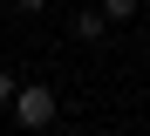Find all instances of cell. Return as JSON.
I'll return each instance as SVG.
<instances>
[{
    "label": "cell",
    "instance_id": "cell-4",
    "mask_svg": "<svg viewBox=\"0 0 150 136\" xmlns=\"http://www.w3.org/2000/svg\"><path fill=\"white\" fill-rule=\"evenodd\" d=\"M14 89H21V82H14L7 68H0V109H7V102H14Z\"/></svg>",
    "mask_w": 150,
    "mask_h": 136
},
{
    "label": "cell",
    "instance_id": "cell-2",
    "mask_svg": "<svg viewBox=\"0 0 150 136\" xmlns=\"http://www.w3.org/2000/svg\"><path fill=\"white\" fill-rule=\"evenodd\" d=\"M75 34H82V41H103V34H109V20L96 14V0H82V7H75Z\"/></svg>",
    "mask_w": 150,
    "mask_h": 136
},
{
    "label": "cell",
    "instance_id": "cell-1",
    "mask_svg": "<svg viewBox=\"0 0 150 136\" xmlns=\"http://www.w3.org/2000/svg\"><path fill=\"white\" fill-rule=\"evenodd\" d=\"M7 116L34 136V129H48V123L62 116V95L48 89V82H21V89H14V102H7Z\"/></svg>",
    "mask_w": 150,
    "mask_h": 136
},
{
    "label": "cell",
    "instance_id": "cell-3",
    "mask_svg": "<svg viewBox=\"0 0 150 136\" xmlns=\"http://www.w3.org/2000/svg\"><path fill=\"white\" fill-rule=\"evenodd\" d=\"M137 7H143V0H96L103 20H137Z\"/></svg>",
    "mask_w": 150,
    "mask_h": 136
},
{
    "label": "cell",
    "instance_id": "cell-5",
    "mask_svg": "<svg viewBox=\"0 0 150 136\" xmlns=\"http://www.w3.org/2000/svg\"><path fill=\"white\" fill-rule=\"evenodd\" d=\"M14 7H21V14H41V7H48V0H14Z\"/></svg>",
    "mask_w": 150,
    "mask_h": 136
}]
</instances>
